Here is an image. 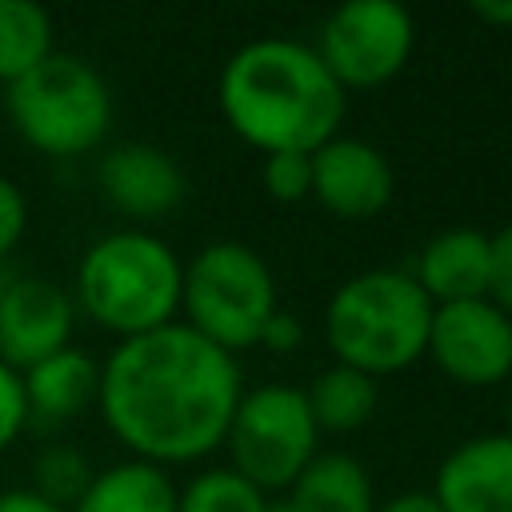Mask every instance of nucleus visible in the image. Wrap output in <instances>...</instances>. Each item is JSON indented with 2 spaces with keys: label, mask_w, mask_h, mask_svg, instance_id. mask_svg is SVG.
<instances>
[{
  "label": "nucleus",
  "mask_w": 512,
  "mask_h": 512,
  "mask_svg": "<svg viewBox=\"0 0 512 512\" xmlns=\"http://www.w3.org/2000/svg\"><path fill=\"white\" fill-rule=\"evenodd\" d=\"M240 396L236 356L172 320L112 348L100 364L96 408L132 460L164 468L216 452Z\"/></svg>",
  "instance_id": "nucleus-1"
},
{
  "label": "nucleus",
  "mask_w": 512,
  "mask_h": 512,
  "mask_svg": "<svg viewBox=\"0 0 512 512\" xmlns=\"http://www.w3.org/2000/svg\"><path fill=\"white\" fill-rule=\"evenodd\" d=\"M220 112L228 128L268 152H316L340 136L348 92L332 80L312 44L260 36L220 68Z\"/></svg>",
  "instance_id": "nucleus-2"
},
{
  "label": "nucleus",
  "mask_w": 512,
  "mask_h": 512,
  "mask_svg": "<svg viewBox=\"0 0 512 512\" xmlns=\"http://www.w3.org/2000/svg\"><path fill=\"white\" fill-rule=\"evenodd\" d=\"M184 264L144 228H120L100 236L76 268V304L88 320L120 340L156 332L180 312Z\"/></svg>",
  "instance_id": "nucleus-3"
},
{
  "label": "nucleus",
  "mask_w": 512,
  "mask_h": 512,
  "mask_svg": "<svg viewBox=\"0 0 512 512\" xmlns=\"http://www.w3.org/2000/svg\"><path fill=\"white\" fill-rule=\"evenodd\" d=\"M432 300L400 268H368L344 280L324 308V336L336 364L368 376H392L428 348Z\"/></svg>",
  "instance_id": "nucleus-4"
},
{
  "label": "nucleus",
  "mask_w": 512,
  "mask_h": 512,
  "mask_svg": "<svg viewBox=\"0 0 512 512\" xmlns=\"http://www.w3.org/2000/svg\"><path fill=\"white\" fill-rule=\"evenodd\" d=\"M4 112L16 136L44 156H84L112 128L108 80L72 52H52L4 84Z\"/></svg>",
  "instance_id": "nucleus-5"
},
{
  "label": "nucleus",
  "mask_w": 512,
  "mask_h": 512,
  "mask_svg": "<svg viewBox=\"0 0 512 512\" xmlns=\"http://www.w3.org/2000/svg\"><path fill=\"white\" fill-rule=\"evenodd\" d=\"M276 308L272 268L240 240H212L184 264V324L232 356L260 344V332Z\"/></svg>",
  "instance_id": "nucleus-6"
},
{
  "label": "nucleus",
  "mask_w": 512,
  "mask_h": 512,
  "mask_svg": "<svg viewBox=\"0 0 512 512\" xmlns=\"http://www.w3.org/2000/svg\"><path fill=\"white\" fill-rule=\"evenodd\" d=\"M316 440L320 428L308 412L304 388L288 384H260L244 392L224 436L232 452V472L252 480L264 496L292 488L304 464L320 452Z\"/></svg>",
  "instance_id": "nucleus-7"
},
{
  "label": "nucleus",
  "mask_w": 512,
  "mask_h": 512,
  "mask_svg": "<svg viewBox=\"0 0 512 512\" xmlns=\"http://www.w3.org/2000/svg\"><path fill=\"white\" fill-rule=\"evenodd\" d=\"M312 48L344 92L376 88L408 64L416 20L396 0H348L324 16Z\"/></svg>",
  "instance_id": "nucleus-8"
},
{
  "label": "nucleus",
  "mask_w": 512,
  "mask_h": 512,
  "mask_svg": "<svg viewBox=\"0 0 512 512\" xmlns=\"http://www.w3.org/2000/svg\"><path fill=\"white\" fill-rule=\"evenodd\" d=\"M424 356H432V364L456 384H500L512 376V316L488 296L436 304Z\"/></svg>",
  "instance_id": "nucleus-9"
},
{
  "label": "nucleus",
  "mask_w": 512,
  "mask_h": 512,
  "mask_svg": "<svg viewBox=\"0 0 512 512\" xmlns=\"http://www.w3.org/2000/svg\"><path fill=\"white\" fill-rule=\"evenodd\" d=\"M76 300L44 276H16L0 288V364L24 372L68 348Z\"/></svg>",
  "instance_id": "nucleus-10"
},
{
  "label": "nucleus",
  "mask_w": 512,
  "mask_h": 512,
  "mask_svg": "<svg viewBox=\"0 0 512 512\" xmlns=\"http://www.w3.org/2000/svg\"><path fill=\"white\" fill-rule=\"evenodd\" d=\"M312 200L340 220H368L392 200L388 156L356 136H332L312 152Z\"/></svg>",
  "instance_id": "nucleus-11"
},
{
  "label": "nucleus",
  "mask_w": 512,
  "mask_h": 512,
  "mask_svg": "<svg viewBox=\"0 0 512 512\" xmlns=\"http://www.w3.org/2000/svg\"><path fill=\"white\" fill-rule=\"evenodd\" d=\"M96 188L120 216L160 220L184 200L188 180H184V168L176 164L172 152H164L156 144L128 140V144H116L100 156Z\"/></svg>",
  "instance_id": "nucleus-12"
},
{
  "label": "nucleus",
  "mask_w": 512,
  "mask_h": 512,
  "mask_svg": "<svg viewBox=\"0 0 512 512\" xmlns=\"http://www.w3.org/2000/svg\"><path fill=\"white\" fill-rule=\"evenodd\" d=\"M428 492L444 512H512V436L484 432L456 444Z\"/></svg>",
  "instance_id": "nucleus-13"
},
{
  "label": "nucleus",
  "mask_w": 512,
  "mask_h": 512,
  "mask_svg": "<svg viewBox=\"0 0 512 512\" xmlns=\"http://www.w3.org/2000/svg\"><path fill=\"white\" fill-rule=\"evenodd\" d=\"M432 304H460L488 296V232L448 228L436 232L408 272Z\"/></svg>",
  "instance_id": "nucleus-14"
},
{
  "label": "nucleus",
  "mask_w": 512,
  "mask_h": 512,
  "mask_svg": "<svg viewBox=\"0 0 512 512\" xmlns=\"http://www.w3.org/2000/svg\"><path fill=\"white\" fill-rule=\"evenodd\" d=\"M24 384V408L36 424H64L80 416L88 404H96L100 392V364L80 348H60L48 360L20 372Z\"/></svg>",
  "instance_id": "nucleus-15"
},
{
  "label": "nucleus",
  "mask_w": 512,
  "mask_h": 512,
  "mask_svg": "<svg viewBox=\"0 0 512 512\" xmlns=\"http://www.w3.org/2000/svg\"><path fill=\"white\" fill-rule=\"evenodd\" d=\"M296 512H372V476L344 452H316L284 496Z\"/></svg>",
  "instance_id": "nucleus-16"
},
{
  "label": "nucleus",
  "mask_w": 512,
  "mask_h": 512,
  "mask_svg": "<svg viewBox=\"0 0 512 512\" xmlns=\"http://www.w3.org/2000/svg\"><path fill=\"white\" fill-rule=\"evenodd\" d=\"M68 512H176V484L160 464L120 460L96 472Z\"/></svg>",
  "instance_id": "nucleus-17"
},
{
  "label": "nucleus",
  "mask_w": 512,
  "mask_h": 512,
  "mask_svg": "<svg viewBox=\"0 0 512 512\" xmlns=\"http://www.w3.org/2000/svg\"><path fill=\"white\" fill-rule=\"evenodd\" d=\"M308 412L320 432H356L380 408V380L348 364H332L304 388Z\"/></svg>",
  "instance_id": "nucleus-18"
},
{
  "label": "nucleus",
  "mask_w": 512,
  "mask_h": 512,
  "mask_svg": "<svg viewBox=\"0 0 512 512\" xmlns=\"http://www.w3.org/2000/svg\"><path fill=\"white\" fill-rule=\"evenodd\" d=\"M52 16L36 0H0V84L52 56Z\"/></svg>",
  "instance_id": "nucleus-19"
},
{
  "label": "nucleus",
  "mask_w": 512,
  "mask_h": 512,
  "mask_svg": "<svg viewBox=\"0 0 512 512\" xmlns=\"http://www.w3.org/2000/svg\"><path fill=\"white\" fill-rule=\"evenodd\" d=\"M176 512H268V496L232 468H208L176 488Z\"/></svg>",
  "instance_id": "nucleus-20"
},
{
  "label": "nucleus",
  "mask_w": 512,
  "mask_h": 512,
  "mask_svg": "<svg viewBox=\"0 0 512 512\" xmlns=\"http://www.w3.org/2000/svg\"><path fill=\"white\" fill-rule=\"evenodd\" d=\"M92 476H96L92 464L72 444L40 448L36 460H32V492H40L44 500H52L64 512L84 496V488L92 484Z\"/></svg>",
  "instance_id": "nucleus-21"
},
{
  "label": "nucleus",
  "mask_w": 512,
  "mask_h": 512,
  "mask_svg": "<svg viewBox=\"0 0 512 512\" xmlns=\"http://www.w3.org/2000/svg\"><path fill=\"white\" fill-rule=\"evenodd\" d=\"M260 180L272 200L300 204L312 196V152H268Z\"/></svg>",
  "instance_id": "nucleus-22"
},
{
  "label": "nucleus",
  "mask_w": 512,
  "mask_h": 512,
  "mask_svg": "<svg viewBox=\"0 0 512 512\" xmlns=\"http://www.w3.org/2000/svg\"><path fill=\"white\" fill-rule=\"evenodd\" d=\"M488 300L512 316V224L488 236Z\"/></svg>",
  "instance_id": "nucleus-23"
},
{
  "label": "nucleus",
  "mask_w": 512,
  "mask_h": 512,
  "mask_svg": "<svg viewBox=\"0 0 512 512\" xmlns=\"http://www.w3.org/2000/svg\"><path fill=\"white\" fill-rule=\"evenodd\" d=\"M24 424H28V408H24L20 372H12L8 364H0V452L12 448V440L24 432Z\"/></svg>",
  "instance_id": "nucleus-24"
},
{
  "label": "nucleus",
  "mask_w": 512,
  "mask_h": 512,
  "mask_svg": "<svg viewBox=\"0 0 512 512\" xmlns=\"http://www.w3.org/2000/svg\"><path fill=\"white\" fill-rule=\"evenodd\" d=\"M24 228H28V200L16 188V180L0 176V260L20 244Z\"/></svg>",
  "instance_id": "nucleus-25"
},
{
  "label": "nucleus",
  "mask_w": 512,
  "mask_h": 512,
  "mask_svg": "<svg viewBox=\"0 0 512 512\" xmlns=\"http://www.w3.org/2000/svg\"><path fill=\"white\" fill-rule=\"evenodd\" d=\"M260 344H264L268 352H292V348H300V344H304V320H300L296 312L276 308V312L268 316L264 332H260Z\"/></svg>",
  "instance_id": "nucleus-26"
},
{
  "label": "nucleus",
  "mask_w": 512,
  "mask_h": 512,
  "mask_svg": "<svg viewBox=\"0 0 512 512\" xmlns=\"http://www.w3.org/2000/svg\"><path fill=\"white\" fill-rule=\"evenodd\" d=\"M0 512H64L52 500H44L32 488H4L0 492Z\"/></svg>",
  "instance_id": "nucleus-27"
},
{
  "label": "nucleus",
  "mask_w": 512,
  "mask_h": 512,
  "mask_svg": "<svg viewBox=\"0 0 512 512\" xmlns=\"http://www.w3.org/2000/svg\"><path fill=\"white\" fill-rule=\"evenodd\" d=\"M372 512H444V508L436 504V496H432V492H400V496H392V500L376 504Z\"/></svg>",
  "instance_id": "nucleus-28"
},
{
  "label": "nucleus",
  "mask_w": 512,
  "mask_h": 512,
  "mask_svg": "<svg viewBox=\"0 0 512 512\" xmlns=\"http://www.w3.org/2000/svg\"><path fill=\"white\" fill-rule=\"evenodd\" d=\"M472 16L484 24H496V28H512V0H476Z\"/></svg>",
  "instance_id": "nucleus-29"
},
{
  "label": "nucleus",
  "mask_w": 512,
  "mask_h": 512,
  "mask_svg": "<svg viewBox=\"0 0 512 512\" xmlns=\"http://www.w3.org/2000/svg\"><path fill=\"white\" fill-rule=\"evenodd\" d=\"M268 512H296L288 500H268Z\"/></svg>",
  "instance_id": "nucleus-30"
},
{
  "label": "nucleus",
  "mask_w": 512,
  "mask_h": 512,
  "mask_svg": "<svg viewBox=\"0 0 512 512\" xmlns=\"http://www.w3.org/2000/svg\"><path fill=\"white\" fill-rule=\"evenodd\" d=\"M508 436H512V400H508V428H504Z\"/></svg>",
  "instance_id": "nucleus-31"
}]
</instances>
